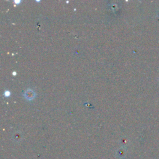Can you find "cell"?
Masks as SVG:
<instances>
[{
  "label": "cell",
  "instance_id": "6da1fadb",
  "mask_svg": "<svg viewBox=\"0 0 159 159\" xmlns=\"http://www.w3.org/2000/svg\"><path fill=\"white\" fill-rule=\"evenodd\" d=\"M24 96L29 100H32L35 96V93L32 90H27L24 93Z\"/></svg>",
  "mask_w": 159,
  "mask_h": 159
}]
</instances>
